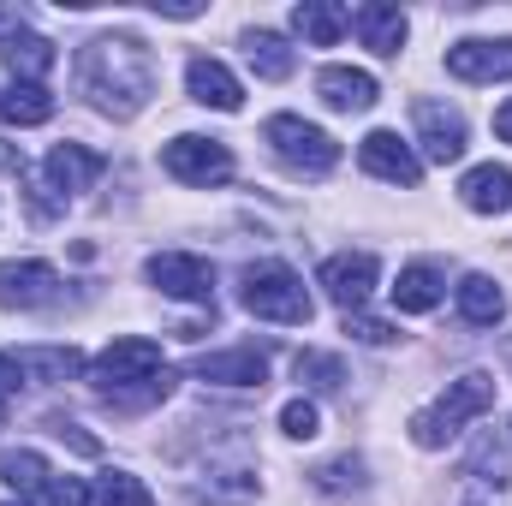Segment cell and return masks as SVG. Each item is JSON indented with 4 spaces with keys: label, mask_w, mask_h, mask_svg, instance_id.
I'll list each match as a JSON object with an SVG mask.
<instances>
[{
    "label": "cell",
    "mask_w": 512,
    "mask_h": 506,
    "mask_svg": "<svg viewBox=\"0 0 512 506\" xmlns=\"http://www.w3.org/2000/svg\"><path fill=\"white\" fill-rule=\"evenodd\" d=\"M78 90L90 96L96 114L108 120H137L143 102L155 96V54L143 36L131 30H108V36H90L78 48Z\"/></svg>",
    "instance_id": "obj_1"
},
{
    "label": "cell",
    "mask_w": 512,
    "mask_h": 506,
    "mask_svg": "<svg viewBox=\"0 0 512 506\" xmlns=\"http://www.w3.org/2000/svg\"><path fill=\"white\" fill-rule=\"evenodd\" d=\"M239 304L251 310L256 322H286V328H304L316 316L298 268H286V262H251L239 274Z\"/></svg>",
    "instance_id": "obj_2"
},
{
    "label": "cell",
    "mask_w": 512,
    "mask_h": 506,
    "mask_svg": "<svg viewBox=\"0 0 512 506\" xmlns=\"http://www.w3.org/2000/svg\"><path fill=\"white\" fill-rule=\"evenodd\" d=\"M495 387H501V381L483 376V370L459 376L447 393H441V399H435V405H429V411H417V417H411V441H417L423 453L447 447V441H453V435H459L471 417H483V411L495 405Z\"/></svg>",
    "instance_id": "obj_3"
},
{
    "label": "cell",
    "mask_w": 512,
    "mask_h": 506,
    "mask_svg": "<svg viewBox=\"0 0 512 506\" xmlns=\"http://www.w3.org/2000/svg\"><path fill=\"white\" fill-rule=\"evenodd\" d=\"M262 137H268V149L280 155V167H292L298 179H322V173L340 167V143L322 126L298 120V114H274V120L262 126Z\"/></svg>",
    "instance_id": "obj_4"
},
{
    "label": "cell",
    "mask_w": 512,
    "mask_h": 506,
    "mask_svg": "<svg viewBox=\"0 0 512 506\" xmlns=\"http://www.w3.org/2000/svg\"><path fill=\"white\" fill-rule=\"evenodd\" d=\"M167 364H161V346L155 340H114L96 364H90V387L102 393V399H114V393H126V387H137V381H149V376H161Z\"/></svg>",
    "instance_id": "obj_5"
},
{
    "label": "cell",
    "mask_w": 512,
    "mask_h": 506,
    "mask_svg": "<svg viewBox=\"0 0 512 506\" xmlns=\"http://www.w3.org/2000/svg\"><path fill=\"white\" fill-rule=\"evenodd\" d=\"M161 167L179 179V185H227L233 179V149L221 137H173L161 149Z\"/></svg>",
    "instance_id": "obj_6"
},
{
    "label": "cell",
    "mask_w": 512,
    "mask_h": 506,
    "mask_svg": "<svg viewBox=\"0 0 512 506\" xmlns=\"http://www.w3.org/2000/svg\"><path fill=\"white\" fill-rule=\"evenodd\" d=\"M143 274H149L167 298H179V304H209V310H215V268H209L203 256L155 251L149 262H143Z\"/></svg>",
    "instance_id": "obj_7"
},
{
    "label": "cell",
    "mask_w": 512,
    "mask_h": 506,
    "mask_svg": "<svg viewBox=\"0 0 512 506\" xmlns=\"http://www.w3.org/2000/svg\"><path fill=\"white\" fill-rule=\"evenodd\" d=\"M411 120H417V143H423V161H435V167H447V161H459L465 155V143H471V131H465V114L459 108H447V102H417L411 108Z\"/></svg>",
    "instance_id": "obj_8"
},
{
    "label": "cell",
    "mask_w": 512,
    "mask_h": 506,
    "mask_svg": "<svg viewBox=\"0 0 512 506\" xmlns=\"http://www.w3.org/2000/svg\"><path fill=\"white\" fill-rule=\"evenodd\" d=\"M316 286L346 310V316H358L364 310V298L376 292V256L370 251H340L322 262V274H316Z\"/></svg>",
    "instance_id": "obj_9"
},
{
    "label": "cell",
    "mask_w": 512,
    "mask_h": 506,
    "mask_svg": "<svg viewBox=\"0 0 512 506\" xmlns=\"http://www.w3.org/2000/svg\"><path fill=\"white\" fill-rule=\"evenodd\" d=\"M54 298H60V268L54 262H36V256L0 262V304L6 310H42Z\"/></svg>",
    "instance_id": "obj_10"
},
{
    "label": "cell",
    "mask_w": 512,
    "mask_h": 506,
    "mask_svg": "<svg viewBox=\"0 0 512 506\" xmlns=\"http://www.w3.org/2000/svg\"><path fill=\"white\" fill-rule=\"evenodd\" d=\"M447 72L465 78V84H501L512 78V36H471V42H453L447 48Z\"/></svg>",
    "instance_id": "obj_11"
},
{
    "label": "cell",
    "mask_w": 512,
    "mask_h": 506,
    "mask_svg": "<svg viewBox=\"0 0 512 506\" xmlns=\"http://www.w3.org/2000/svg\"><path fill=\"white\" fill-rule=\"evenodd\" d=\"M102 155L96 149H84V143H60L48 161H42V191H54V203H66V197H78V191H90L96 179H102Z\"/></svg>",
    "instance_id": "obj_12"
},
{
    "label": "cell",
    "mask_w": 512,
    "mask_h": 506,
    "mask_svg": "<svg viewBox=\"0 0 512 506\" xmlns=\"http://www.w3.org/2000/svg\"><path fill=\"white\" fill-rule=\"evenodd\" d=\"M358 161H364V173H376L387 185H417V179H423V161L411 155V143H405L399 131H370V137L358 143Z\"/></svg>",
    "instance_id": "obj_13"
},
{
    "label": "cell",
    "mask_w": 512,
    "mask_h": 506,
    "mask_svg": "<svg viewBox=\"0 0 512 506\" xmlns=\"http://www.w3.org/2000/svg\"><path fill=\"white\" fill-rule=\"evenodd\" d=\"M185 90H191V102H203V108H215V114H239V108H245V84H239L221 60H209V54H197V60L185 66Z\"/></svg>",
    "instance_id": "obj_14"
},
{
    "label": "cell",
    "mask_w": 512,
    "mask_h": 506,
    "mask_svg": "<svg viewBox=\"0 0 512 506\" xmlns=\"http://www.w3.org/2000/svg\"><path fill=\"white\" fill-rule=\"evenodd\" d=\"M316 96H322L334 114H370L382 90H376V78L358 72V66H322V72H316Z\"/></svg>",
    "instance_id": "obj_15"
},
{
    "label": "cell",
    "mask_w": 512,
    "mask_h": 506,
    "mask_svg": "<svg viewBox=\"0 0 512 506\" xmlns=\"http://www.w3.org/2000/svg\"><path fill=\"white\" fill-rule=\"evenodd\" d=\"M197 381H221V387H262L268 381V346H233V352H203Z\"/></svg>",
    "instance_id": "obj_16"
},
{
    "label": "cell",
    "mask_w": 512,
    "mask_h": 506,
    "mask_svg": "<svg viewBox=\"0 0 512 506\" xmlns=\"http://www.w3.org/2000/svg\"><path fill=\"white\" fill-rule=\"evenodd\" d=\"M0 60L12 66V84H42V78L54 72V60H60V54H54V42H48V36H36V30H24V24H18V30L0 42Z\"/></svg>",
    "instance_id": "obj_17"
},
{
    "label": "cell",
    "mask_w": 512,
    "mask_h": 506,
    "mask_svg": "<svg viewBox=\"0 0 512 506\" xmlns=\"http://www.w3.org/2000/svg\"><path fill=\"white\" fill-rule=\"evenodd\" d=\"M459 203H465L471 215H507L512 209V167H495V161L471 167V173L459 179Z\"/></svg>",
    "instance_id": "obj_18"
},
{
    "label": "cell",
    "mask_w": 512,
    "mask_h": 506,
    "mask_svg": "<svg viewBox=\"0 0 512 506\" xmlns=\"http://www.w3.org/2000/svg\"><path fill=\"white\" fill-rule=\"evenodd\" d=\"M352 30L364 36V48H376V54L393 60V54L405 48V30H411V24H405V12H399V6L370 0V6H358V12H352Z\"/></svg>",
    "instance_id": "obj_19"
},
{
    "label": "cell",
    "mask_w": 512,
    "mask_h": 506,
    "mask_svg": "<svg viewBox=\"0 0 512 506\" xmlns=\"http://www.w3.org/2000/svg\"><path fill=\"white\" fill-rule=\"evenodd\" d=\"M441 274L429 268V262H411V268H399V280H393V310L399 316H423V310H435L441 304Z\"/></svg>",
    "instance_id": "obj_20"
},
{
    "label": "cell",
    "mask_w": 512,
    "mask_h": 506,
    "mask_svg": "<svg viewBox=\"0 0 512 506\" xmlns=\"http://www.w3.org/2000/svg\"><path fill=\"white\" fill-rule=\"evenodd\" d=\"M346 24H352V12H340V6H328V0L292 6V30H298L304 42H316V48H334V42L346 36Z\"/></svg>",
    "instance_id": "obj_21"
},
{
    "label": "cell",
    "mask_w": 512,
    "mask_h": 506,
    "mask_svg": "<svg viewBox=\"0 0 512 506\" xmlns=\"http://www.w3.org/2000/svg\"><path fill=\"white\" fill-rule=\"evenodd\" d=\"M459 316H465L471 328H495V322L507 316L501 286H495L489 274H465V280H459Z\"/></svg>",
    "instance_id": "obj_22"
},
{
    "label": "cell",
    "mask_w": 512,
    "mask_h": 506,
    "mask_svg": "<svg viewBox=\"0 0 512 506\" xmlns=\"http://www.w3.org/2000/svg\"><path fill=\"white\" fill-rule=\"evenodd\" d=\"M245 60H251L256 78H268V84H286L292 78V48H286V36H274V30H245Z\"/></svg>",
    "instance_id": "obj_23"
},
{
    "label": "cell",
    "mask_w": 512,
    "mask_h": 506,
    "mask_svg": "<svg viewBox=\"0 0 512 506\" xmlns=\"http://www.w3.org/2000/svg\"><path fill=\"white\" fill-rule=\"evenodd\" d=\"M0 120H12V126H42V120H54V96H48V84H6V96H0Z\"/></svg>",
    "instance_id": "obj_24"
},
{
    "label": "cell",
    "mask_w": 512,
    "mask_h": 506,
    "mask_svg": "<svg viewBox=\"0 0 512 506\" xmlns=\"http://www.w3.org/2000/svg\"><path fill=\"white\" fill-rule=\"evenodd\" d=\"M18 364H24V376H42V381H66L84 370V358L72 346H30V352H18Z\"/></svg>",
    "instance_id": "obj_25"
},
{
    "label": "cell",
    "mask_w": 512,
    "mask_h": 506,
    "mask_svg": "<svg viewBox=\"0 0 512 506\" xmlns=\"http://www.w3.org/2000/svg\"><path fill=\"white\" fill-rule=\"evenodd\" d=\"M48 477H54V471L42 465V453H6V459H0V483H6V489H18L24 501H36Z\"/></svg>",
    "instance_id": "obj_26"
},
{
    "label": "cell",
    "mask_w": 512,
    "mask_h": 506,
    "mask_svg": "<svg viewBox=\"0 0 512 506\" xmlns=\"http://www.w3.org/2000/svg\"><path fill=\"white\" fill-rule=\"evenodd\" d=\"M310 477H316V489H322V495H352V489H364V459H358V453H346V459L316 465Z\"/></svg>",
    "instance_id": "obj_27"
},
{
    "label": "cell",
    "mask_w": 512,
    "mask_h": 506,
    "mask_svg": "<svg viewBox=\"0 0 512 506\" xmlns=\"http://www.w3.org/2000/svg\"><path fill=\"white\" fill-rule=\"evenodd\" d=\"M292 370H298V381H310L316 393H334V387L346 381V364H340L334 352H298Z\"/></svg>",
    "instance_id": "obj_28"
},
{
    "label": "cell",
    "mask_w": 512,
    "mask_h": 506,
    "mask_svg": "<svg viewBox=\"0 0 512 506\" xmlns=\"http://www.w3.org/2000/svg\"><path fill=\"white\" fill-rule=\"evenodd\" d=\"M96 501L102 506H155V495H149L131 471H102V477H96Z\"/></svg>",
    "instance_id": "obj_29"
},
{
    "label": "cell",
    "mask_w": 512,
    "mask_h": 506,
    "mask_svg": "<svg viewBox=\"0 0 512 506\" xmlns=\"http://www.w3.org/2000/svg\"><path fill=\"white\" fill-rule=\"evenodd\" d=\"M280 429H286L292 441H316V435H322V411H316L310 399H286V405H280Z\"/></svg>",
    "instance_id": "obj_30"
},
{
    "label": "cell",
    "mask_w": 512,
    "mask_h": 506,
    "mask_svg": "<svg viewBox=\"0 0 512 506\" xmlns=\"http://www.w3.org/2000/svg\"><path fill=\"white\" fill-rule=\"evenodd\" d=\"M90 501H96V489L78 483V477H48L42 495H36V506H90Z\"/></svg>",
    "instance_id": "obj_31"
},
{
    "label": "cell",
    "mask_w": 512,
    "mask_h": 506,
    "mask_svg": "<svg viewBox=\"0 0 512 506\" xmlns=\"http://www.w3.org/2000/svg\"><path fill=\"white\" fill-rule=\"evenodd\" d=\"M346 334H352V340H364V346H387V340H393V328L376 322V316H346Z\"/></svg>",
    "instance_id": "obj_32"
},
{
    "label": "cell",
    "mask_w": 512,
    "mask_h": 506,
    "mask_svg": "<svg viewBox=\"0 0 512 506\" xmlns=\"http://www.w3.org/2000/svg\"><path fill=\"white\" fill-rule=\"evenodd\" d=\"M24 364H18V358H12V352H0V399H6V393H18V387H24Z\"/></svg>",
    "instance_id": "obj_33"
},
{
    "label": "cell",
    "mask_w": 512,
    "mask_h": 506,
    "mask_svg": "<svg viewBox=\"0 0 512 506\" xmlns=\"http://www.w3.org/2000/svg\"><path fill=\"white\" fill-rule=\"evenodd\" d=\"M0 173H12V179H24V149H12V143H0Z\"/></svg>",
    "instance_id": "obj_34"
},
{
    "label": "cell",
    "mask_w": 512,
    "mask_h": 506,
    "mask_svg": "<svg viewBox=\"0 0 512 506\" xmlns=\"http://www.w3.org/2000/svg\"><path fill=\"white\" fill-rule=\"evenodd\" d=\"M495 137H501V143H512V102H501V108H495Z\"/></svg>",
    "instance_id": "obj_35"
},
{
    "label": "cell",
    "mask_w": 512,
    "mask_h": 506,
    "mask_svg": "<svg viewBox=\"0 0 512 506\" xmlns=\"http://www.w3.org/2000/svg\"><path fill=\"white\" fill-rule=\"evenodd\" d=\"M0 423H6V399H0Z\"/></svg>",
    "instance_id": "obj_36"
}]
</instances>
